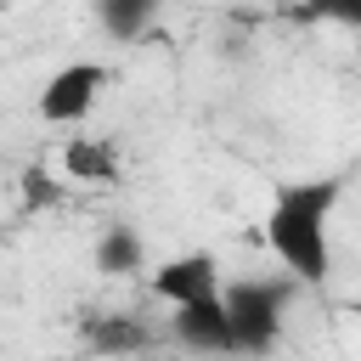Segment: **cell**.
Returning a JSON list of instances; mask_svg holds the SVG:
<instances>
[{
	"label": "cell",
	"mask_w": 361,
	"mask_h": 361,
	"mask_svg": "<svg viewBox=\"0 0 361 361\" xmlns=\"http://www.w3.org/2000/svg\"><path fill=\"white\" fill-rule=\"evenodd\" d=\"M344 197L338 175H305V180H282L271 192L265 209V243L282 259L288 276H299V288H322L333 276V209Z\"/></svg>",
	"instance_id": "obj_1"
},
{
	"label": "cell",
	"mask_w": 361,
	"mask_h": 361,
	"mask_svg": "<svg viewBox=\"0 0 361 361\" xmlns=\"http://www.w3.org/2000/svg\"><path fill=\"white\" fill-rule=\"evenodd\" d=\"M299 293V276H237V282H220V299H226V316H231V333H237V350H271L282 338V316Z\"/></svg>",
	"instance_id": "obj_2"
},
{
	"label": "cell",
	"mask_w": 361,
	"mask_h": 361,
	"mask_svg": "<svg viewBox=\"0 0 361 361\" xmlns=\"http://www.w3.org/2000/svg\"><path fill=\"white\" fill-rule=\"evenodd\" d=\"M102 90H107V68L102 62H68V68H56L45 79L34 113L45 124H79V118H90V107L102 102Z\"/></svg>",
	"instance_id": "obj_3"
},
{
	"label": "cell",
	"mask_w": 361,
	"mask_h": 361,
	"mask_svg": "<svg viewBox=\"0 0 361 361\" xmlns=\"http://www.w3.org/2000/svg\"><path fill=\"white\" fill-rule=\"evenodd\" d=\"M220 259L209 248H192V254H175L164 265H152V293L164 305H197V299H214L220 293Z\"/></svg>",
	"instance_id": "obj_4"
},
{
	"label": "cell",
	"mask_w": 361,
	"mask_h": 361,
	"mask_svg": "<svg viewBox=\"0 0 361 361\" xmlns=\"http://www.w3.org/2000/svg\"><path fill=\"white\" fill-rule=\"evenodd\" d=\"M175 338L186 350H209V355H226L237 350V333H231V316H226V299H197V305H175Z\"/></svg>",
	"instance_id": "obj_5"
},
{
	"label": "cell",
	"mask_w": 361,
	"mask_h": 361,
	"mask_svg": "<svg viewBox=\"0 0 361 361\" xmlns=\"http://www.w3.org/2000/svg\"><path fill=\"white\" fill-rule=\"evenodd\" d=\"M62 175H68V180H85V186H113V180H118V152H113V141H102V135H73V141L62 147Z\"/></svg>",
	"instance_id": "obj_6"
},
{
	"label": "cell",
	"mask_w": 361,
	"mask_h": 361,
	"mask_svg": "<svg viewBox=\"0 0 361 361\" xmlns=\"http://www.w3.org/2000/svg\"><path fill=\"white\" fill-rule=\"evenodd\" d=\"M96 271H102V276H135V271H147V243H141V231L124 226V220H113V226L96 237Z\"/></svg>",
	"instance_id": "obj_7"
},
{
	"label": "cell",
	"mask_w": 361,
	"mask_h": 361,
	"mask_svg": "<svg viewBox=\"0 0 361 361\" xmlns=\"http://www.w3.org/2000/svg\"><path fill=\"white\" fill-rule=\"evenodd\" d=\"M158 11H164V0H96V23H102V34H113L118 45H135V39L158 23Z\"/></svg>",
	"instance_id": "obj_8"
},
{
	"label": "cell",
	"mask_w": 361,
	"mask_h": 361,
	"mask_svg": "<svg viewBox=\"0 0 361 361\" xmlns=\"http://www.w3.org/2000/svg\"><path fill=\"white\" fill-rule=\"evenodd\" d=\"M85 338H90V350H141L152 333L135 316H90L85 322Z\"/></svg>",
	"instance_id": "obj_9"
},
{
	"label": "cell",
	"mask_w": 361,
	"mask_h": 361,
	"mask_svg": "<svg viewBox=\"0 0 361 361\" xmlns=\"http://www.w3.org/2000/svg\"><path fill=\"white\" fill-rule=\"evenodd\" d=\"M17 192H23V214H39V209H56L62 203V180L45 169V164H28L17 175Z\"/></svg>",
	"instance_id": "obj_10"
},
{
	"label": "cell",
	"mask_w": 361,
	"mask_h": 361,
	"mask_svg": "<svg viewBox=\"0 0 361 361\" xmlns=\"http://www.w3.org/2000/svg\"><path fill=\"white\" fill-rule=\"evenodd\" d=\"M293 17H305V23H338V28L361 34V0H299Z\"/></svg>",
	"instance_id": "obj_11"
}]
</instances>
